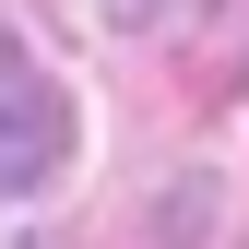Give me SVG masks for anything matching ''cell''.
Returning a JSON list of instances; mask_svg holds the SVG:
<instances>
[{"label": "cell", "instance_id": "cell-2", "mask_svg": "<svg viewBox=\"0 0 249 249\" xmlns=\"http://www.w3.org/2000/svg\"><path fill=\"white\" fill-rule=\"evenodd\" d=\"M178 12H190V48H178L190 95H237L249 83V0H178Z\"/></svg>", "mask_w": 249, "mask_h": 249}, {"label": "cell", "instance_id": "cell-1", "mask_svg": "<svg viewBox=\"0 0 249 249\" xmlns=\"http://www.w3.org/2000/svg\"><path fill=\"white\" fill-rule=\"evenodd\" d=\"M71 166V95L24 36H0V202H36Z\"/></svg>", "mask_w": 249, "mask_h": 249}, {"label": "cell", "instance_id": "cell-3", "mask_svg": "<svg viewBox=\"0 0 249 249\" xmlns=\"http://www.w3.org/2000/svg\"><path fill=\"white\" fill-rule=\"evenodd\" d=\"M107 24H119V36H166V24H178V0H107Z\"/></svg>", "mask_w": 249, "mask_h": 249}]
</instances>
